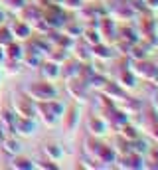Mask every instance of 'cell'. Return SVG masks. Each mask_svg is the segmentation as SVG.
Listing matches in <instances>:
<instances>
[{"label": "cell", "instance_id": "cell-1", "mask_svg": "<svg viewBox=\"0 0 158 170\" xmlns=\"http://www.w3.org/2000/svg\"><path fill=\"white\" fill-rule=\"evenodd\" d=\"M24 93L28 97H32L36 103H41V101H49V99H56L57 97V89L53 85V81H48V79H40V81H34L24 89Z\"/></svg>", "mask_w": 158, "mask_h": 170}, {"label": "cell", "instance_id": "cell-2", "mask_svg": "<svg viewBox=\"0 0 158 170\" xmlns=\"http://www.w3.org/2000/svg\"><path fill=\"white\" fill-rule=\"evenodd\" d=\"M12 109L18 117H30L34 119L38 115V109H36V101L32 97H28L26 93H18L14 95V101H12Z\"/></svg>", "mask_w": 158, "mask_h": 170}, {"label": "cell", "instance_id": "cell-3", "mask_svg": "<svg viewBox=\"0 0 158 170\" xmlns=\"http://www.w3.org/2000/svg\"><path fill=\"white\" fill-rule=\"evenodd\" d=\"M132 71H135L136 77H142L144 81H154L158 77V67L154 61H150L148 57H144V60H136L132 61Z\"/></svg>", "mask_w": 158, "mask_h": 170}, {"label": "cell", "instance_id": "cell-4", "mask_svg": "<svg viewBox=\"0 0 158 170\" xmlns=\"http://www.w3.org/2000/svg\"><path fill=\"white\" fill-rule=\"evenodd\" d=\"M65 89H67V93L71 95L75 101H79V103H85L87 99H89V85L85 83V81L81 79V77H71V79H67L65 81Z\"/></svg>", "mask_w": 158, "mask_h": 170}, {"label": "cell", "instance_id": "cell-5", "mask_svg": "<svg viewBox=\"0 0 158 170\" xmlns=\"http://www.w3.org/2000/svg\"><path fill=\"white\" fill-rule=\"evenodd\" d=\"M115 164H117L119 168L138 170V168H144V156L142 154H136V152H132V150H128V152H124V154H119Z\"/></svg>", "mask_w": 158, "mask_h": 170}, {"label": "cell", "instance_id": "cell-6", "mask_svg": "<svg viewBox=\"0 0 158 170\" xmlns=\"http://www.w3.org/2000/svg\"><path fill=\"white\" fill-rule=\"evenodd\" d=\"M103 113H105V121H107V125H111L113 128H117L119 131V127L120 125H124V123H128V113H124L120 107H111V109H103Z\"/></svg>", "mask_w": 158, "mask_h": 170}, {"label": "cell", "instance_id": "cell-7", "mask_svg": "<svg viewBox=\"0 0 158 170\" xmlns=\"http://www.w3.org/2000/svg\"><path fill=\"white\" fill-rule=\"evenodd\" d=\"M14 131L22 136H32L38 132V125H36L34 119L30 117H18L16 115V121H14Z\"/></svg>", "mask_w": 158, "mask_h": 170}, {"label": "cell", "instance_id": "cell-8", "mask_svg": "<svg viewBox=\"0 0 158 170\" xmlns=\"http://www.w3.org/2000/svg\"><path fill=\"white\" fill-rule=\"evenodd\" d=\"M97 30L101 32L103 38H113V42L117 40V26L113 16H101L97 20Z\"/></svg>", "mask_w": 158, "mask_h": 170}, {"label": "cell", "instance_id": "cell-9", "mask_svg": "<svg viewBox=\"0 0 158 170\" xmlns=\"http://www.w3.org/2000/svg\"><path fill=\"white\" fill-rule=\"evenodd\" d=\"M59 119L63 121V128H65V131L73 132L77 128V125H79V109H77V105H69Z\"/></svg>", "mask_w": 158, "mask_h": 170}, {"label": "cell", "instance_id": "cell-10", "mask_svg": "<svg viewBox=\"0 0 158 170\" xmlns=\"http://www.w3.org/2000/svg\"><path fill=\"white\" fill-rule=\"evenodd\" d=\"M87 131H89L93 136H103V135H107V131H109V125H107L105 117L91 115V117L87 119Z\"/></svg>", "mask_w": 158, "mask_h": 170}, {"label": "cell", "instance_id": "cell-11", "mask_svg": "<svg viewBox=\"0 0 158 170\" xmlns=\"http://www.w3.org/2000/svg\"><path fill=\"white\" fill-rule=\"evenodd\" d=\"M79 65H81V61H79V60H75V57H67L63 63H59V77H61V79H65V81L71 79V77H77Z\"/></svg>", "mask_w": 158, "mask_h": 170}, {"label": "cell", "instance_id": "cell-12", "mask_svg": "<svg viewBox=\"0 0 158 170\" xmlns=\"http://www.w3.org/2000/svg\"><path fill=\"white\" fill-rule=\"evenodd\" d=\"M18 14H20V20H24V22H28V24H32V22H36L38 18H41V8L38 6V4H24L22 8L18 10Z\"/></svg>", "mask_w": 158, "mask_h": 170}, {"label": "cell", "instance_id": "cell-13", "mask_svg": "<svg viewBox=\"0 0 158 170\" xmlns=\"http://www.w3.org/2000/svg\"><path fill=\"white\" fill-rule=\"evenodd\" d=\"M113 56H115V49H113V45H109V44L99 42V44L91 45V57H95V60H99V61H109Z\"/></svg>", "mask_w": 158, "mask_h": 170}, {"label": "cell", "instance_id": "cell-14", "mask_svg": "<svg viewBox=\"0 0 158 170\" xmlns=\"http://www.w3.org/2000/svg\"><path fill=\"white\" fill-rule=\"evenodd\" d=\"M10 32H12V36H14V40L26 42L32 36V26L28 22H24V20H14V24L10 26Z\"/></svg>", "mask_w": 158, "mask_h": 170}, {"label": "cell", "instance_id": "cell-15", "mask_svg": "<svg viewBox=\"0 0 158 170\" xmlns=\"http://www.w3.org/2000/svg\"><path fill=\"white\" fill-rule=\"evenodd\" d=\"M40 73H41V79H48V81H56L59 77V65L53 63L49 60H41L40 63Z\"/></svg>", "mask_w": 158, "mask_h": 170}, {"label": "cell", "instance_id": "cell-16", "mask_svg": "<svg viewBox=\"0 0 158 170\" xmlns=\"http://www.w3.org/2000/svg\"><path fill=\"white\" fill-rule=\"evenodd\" d=\"M101 93H103V95H107V97H111L113 101H117V103H119L120 99H123L124 95H127V91H124L123 87L117 83V81H111V79H109L105 85H103Z\"/></svg>", "mask_w": 158, "mask_h": 170}, {"label": "cell", "instance_id": "cell-17", "mask_svg": "<svg viewBox=\"0 0 158 170\" xmlns=\"http://www.w3.org/2000/svg\"><path fill=\"white\" fill-rule=\"evenodd\" d=\"M117 150H115L111 144H105L101 143V148L97 152V162H103V164H115L117 162Z\"/></svg>", "mask_w": 158, "mask_h": 170}, {"label": "cell", "instance_id": "cell-18", "mask_svg": "<svg viewBox=\"0 0 158 170\" xmlns=\"http://www.w3.org/2000/svg\"><path fill=\"white\" fill-rule=\"evenodd\" d=\"M117 83L123 87V89H135V87H136V75H135V71H132L131 67L119 69Z\"/></svg>", "mask_w": 158, "mask_h": 170}, {"label": "cell", "instance_id": "cell-19", "mask_svg": "<svg viewBox=\"0 0 158 170\" xmlns=\"http://www.w3.org/2000/svg\"><path fill=\"white\" fill-rule=\"evenodd\" d=\"M14 121H16V113L10 105H4L0 109V125L6 131H14Z\"/></svg>", "mask_w": 158, "mask_h": 170}, {"label": "cell", "instance_id": "cell-20", "mask_svg": "<svg viewBox=\"0 0 158 170\" xmlns=\"http://www.w3.org/2000/svg\"><path fill=\"white\" fill-rule=\"evenodd\" d=\"M41 60H44L41 53H38L36 49L24 48V56H22V65L24 67H40Z\"/></svg>", "mask_w": 158, "mask_h": 170}, {"label": "cell", "instance_id": "cell-21", "mask_svg": "<svg viewBox=\"0 0 158 170\" xmlns=\"http://www.w3.org/2000/svg\"><path fill=\"white\" fill-rule=\"evenodd\" d=\"M0 146H2V150L6 152L8 156L20 154V150H22V143H20L18 139H14V136H4V140L0 143Z\"/></svg>", "mask_w": 158, "mask_h": 170}, {"label": "cell", "instance_id": "cell-22", "mask_svg": "<svg viewBox=\"0 0 158 170\" xmlns=\"http://www.w3.org/2000/svg\"><path fill=\"white\" fill-rule=\"evenodd\" d=\"M81 40L89 45H95V44L103 42V36H101V32L97 30V26H87V28H83V32H81Z\"/></svg>", "mask_w": 158, "mask_h": 170}, {"label": "cell", "instance_id": "cell-23", "mask_svg": "<svg viewBox=\"0 0 158 170\" xmlns=\"http://www.w3.org/2000/svg\"><path fill=\"white\" fill-rule=\"evenodd\" d=\"M44 154L48 156L49 160H53V162H59L61 158H63V146L57 143H45L44 144Z\"/></svg>", "mask_w": 158, "mask_h": 170}, {"label": "cell", "instance_id": "cell-24", "mask_svg": "<svg viewBox=\"0 0 158 170\" xmlns=\"http://www.w3.org/2000/svg\"><path fill=\"white\" fill-rule=\"evenodd\" d=\"M117 38L120 40H127V42H131V44H135V42H138V32L135 30L132 26H127V24H120V26H117Z\"/></svg>", "mask_w": 158, "mask_h": 170}, {"label": "cell", "instance_id": "cell-25", "mask_svg": "<svg viewBox=\"0 0 158 170\" xmlns=\"http://www.w3.org/2000/svg\"><path fill=\"white\" fill-rule=\"evenodd\" d=\"M138 26H140V36H148L156 32V20L150 14H142L138 18Z\"/></svg>", "mask_w": 158, "mask_h": 170}, {"label": "cell", "instance_id": "cell-26", "mask_svg": "<svg viewBox=\"0 0 158 170\" xmlns=\"http://www.w3.org/2000/svg\"><path fill=\"white\" fill-rule=\"evenodd\" d=\"M69 57V49H65V48H59V45H52V49L48 52V60L49 61H53V63H63L65 60Z\"/></svg>", "mask_w": 158, "mask_h": 170}, {"label": "cell", "instance_id": "cell-27", "mask_svg": "<svg viewBox=\"0 0 158 170\" xmlns=\"http://www.w3.org/2000/svg\"><path fill=\"white\" fill-rule=\"evenodd\" d=\"M4 53H6V57H10V60H20V61H22L24 45L18 44V42L14 40V42H10L8 45H4Z\"/></svg>", "mask_w": 158, "mask_h": 170}, {"label": "cell", "instance_id": "cell-28", "mask_svg": "<svg viewBox=\"0 0 158 170\" xmlns=\"http://www.w3.org/2000/svg\"><path fill=\"white\" fill-rule=\"evenodd\" d=\"M10 166L16 170H32L34 168V160L26 158V156H20V154H14L10 160Z\"/></svg>", "mask_w": 158, "mask_h": 170}, {"label": "cell", "instance_id": "cell-29", "mask_svg": "<svg viewBox=\"0 0 158 170\" xmlns=\"http://www.w3.org/2000/svg\"><path fill=\"white\" fill-rule=\"evenodd\" d=\"M119 135L124 136L127 140H135V139H138V136H140V131L135 125H131V121H128V123H124V125L119 127Z\"/></svg>", "mask_w": 158, "mask_h": 170}, {"label": "cell", "instance_id": "cell-30", "mask_svg": "<svg viewBox=\"0 0 158 170\" xmlns=\"http://www.w3.org/2000/svg\"><path fill=\"white\" fill-rule=\"evenodd\" d=\"M75 45V44H73ZM75 60H79L81 63H85V61H91V45L85 44L81 40V45H75Z\"/></svg>", "mask_w": 158, "mask_h": 170}, {"label": "cell", "instance_id": "cell-31", "mask_svg": "<svg viewBox=\"0 0 158 170\" xmlns=\"http://www.w3.org/2000/svg\"><path fill=\"white\" fill-rule=\"evenodd\" d=\"M83 28L79 26V22H75V20H67V22L63 24V34L71 36V38H77V36H81Z\"/></svg>", "mask_w": 158, "mask_h": 170}, {"label": "cell", "instance_id": "cell-32", "mask_svg": "<svg viewBox=\"0 0 158 170\" xmlns=\"http://www.w3.org/2000/svg\"><path fill=\"white\" fill-rule=\"evenodd\" d=\"M2 63H4V67H6V71L10 73V75H14V73H20V71H22V67H24L20 60H10V57H6Z\"/></svg>", "mask_w": 158, "mask_h": 170}, {"label": "cell", "instance_id": "cell-33", "mask_svg": "<svg viewBox=\"0 0 158 170\" xmlns=\"http://www.w3.org/2000/svg\"><path fill=\"white\" fill-rule=\"evenodd\" d=\"M10 42H14V36H12L10 32V26H4V24H0V45H8Z\"/></svg>", "mask_w": 158, "mask_h": 170}, {"label": "cell", "instance_id": "cell-34", "mask_svg": "<svg viewBox=\"0 0 158 170\" xmlns=\"http://www.w3.org/2000/svg\"><path fill=\"white\" fill-rule=\"evenodd\" d=\"M34 168H41V170H57V162H53V160L45 158V160H34Z\"/></svg>", "mask_w": 158, "mask_h": 170}, {"label": "cell", "instance_id": "cell-35", "mask_svg": "<svg viewBox=\"0 0 158 170\" xmlns=\"http://www.w3.org/2000/svg\"><path fill=\"white\" fill-rule=\"evenodd\" d=\"M0 2L4 4L6 8H10V10H14V12H18L20 8L26 4V0H0Z\"/></svg>", "mask_w": 158, "mask_h": 170}, {"label": "cell", "instance_id": "cell-36", "mask_svg": "<svg viewBox=\"0 0 158 170\" xmlns=\"http://www.w3.org/2000/svg\"><path fill=\"white\" fill-rule=\"evenodd\" d=\"M63 10H79L83 6V0H61Z\"/></svg>", "mask_w": 158, "mask_h": 170}, {"label": "cell", "instance_id": "cell-37", "mask_svg": "<svg viewBox=\"0 0 158 170\" xmlns=\"http://www.w3.org/2000/svg\"><path fill=\"white\" fill-rule=\"evenodd\" d=\"M146 131H148V135H150L152 139L158 143V121H156V123H150V125H146Z\"/></svg>", "mask_w": 158, "mask_h": 170}, {"label": "cell", "instance_id": "cell-38", "mask_svg": "<svg viewBox=\"0 0 158 170\" xmlns=\"http://www.w3.org/2000/svg\"><path fill=\"white\" fill-rule=\"evenodd\" d=\"M144 4H146V8H150V10H158V0H144Z\"/></svg>", "mask_w": 158, "mask_h": 170}, {"label": "cell", "instance_id": "cell-39", "mask_svg": "<svg viewBox=\"0 0 158 170\" xmlns=\"http://www.w3.org/2000/svg\"><path fill=\"white\" fill-rule=\"evenodd\" d=\"M4 136H6V128H4L2 125H0V143L4 140Z\"/></svg>", "mask_w": 158, "mask_h": 170}, {"label": "cell", "instance_id": "cell-40", "mask_svg": "<svg viewBox=\"0 0 158 170\" xmlns=\"http://www.w3.org/2000/svg\"><path fill=\"white\" fill-rule=\"evenodd\" d=\"M152 107H154V109L158 111V93L154 95V97H152Z\"/></svg>", "mask_w": 158, "mask_h": 170}, {"label": "cell", "instance_id": "cell-41", "mask_svg": "<svg viewBox=\"0 0 158 170\" xmlns=\"http://www.w3.org/2000/svg\"><path fill=\"white\" fill-rule=\"evenodd\" d=\"M4 60H6V53H4V48H2V45H0V63H2Z\"/></svg>", "mask_w": 158, "mask_h": 170}, {"label": "cell", "instance_id": "cell-42", "mask_svg": "<svg viewBox=\"0 0 158 170\" xmlns=\"http://www.w3.org/2000/svg\"><path fill=\"white\" fill-rule=\"evenodd\" d=\"M0 24H4V12L0 10Z\"/></svg>", "mask_w": 158, "mask_h": 170}, {"label": "cell", "instance_id": "cell-43", "mask_svg": "<svg viewBox=\"0 0 158 170\" xmlns=\"http://www.w3.org/2000/svg\"><path fill=\"white\" fill-rule=\"evenodd\" d=\"M0 79H2V73H0Z\"/></svg>", "mask_w": 158, "mask_h": 170}]
</instances>
